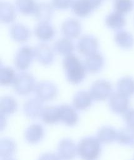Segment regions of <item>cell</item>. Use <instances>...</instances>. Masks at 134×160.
I'll use <instances>...</instances> for the list:
<instances>
[{"label":"cell","instance_id":"obj_9","mask_svg":"<svg viewBox=\"0 0 134 160\" xmlns=\"http://www.w3.org/2000/svg\"><path fill=\"white\" fill-rule=\"evenodd\" d=\"M127 97L119 92L111 94L109 99V106L111 111L116 114L125 113L129 105Z\"/></svg>","mask_w":134,"mask_h":160},{"label":"cell","instance_id":"obj_34","mask_svg":"<svg viewBox=\"0 0 134 160\" xmlns=\"http://www.w3.org/2000/svg\"><path fill=\"white\" fill-rule=\"evenodd\" d=\"M52 6L56 9L64 10L70 8L73 3V0H52Z\"/></svg>","mask_w":134,"mask_h":160},{"label":"cell","instance_id":"obj_31","mask_svg":"<svg viewBox=\"0 0 134 160\" xmlns=\"http://www.w3.org/2000/svg\"><path fill=\"white\" fill-rule=\"evenodd\" d=\"M16 75L11 67L3 66L0 68V84L2 86H9L13 84Z\"/></svg>","mask_w":134,"mask_h":160},{"label":"cell","instance_id":"obj_23","mask_svg":"<svg viewBox=\"0 0 134 160\" xmlns=\"http://www.w3.org/2000/svg\"><path fill=\"white\" fill-rule=\"evenodd\" d=\"M18 104L14 98L9 96H3L0 99V112L3 115H10L16 112Z\"/></svg>","mask_w":134,"mask_h":160},{"label":"cell","instance_id":"obj_28","mask_svg":"<svg viewBox=\"0 0 134 160\" xmlns=\"http://www.w3.org/2000/svg\"><path fill=\"white\" fill-rule=\"evenodd\" d=\"M54 49L58 54L66 56L72 53L74 51V46L70 39L61 38L55 42Z\"/></svg>","mask_w":134,"mask_h":160},{"label":"cell","instance_id":"obj_18","mask_svg":"<svg viewBox=\"0 0 134 160\" xmlns=\"http://www.w3.org/2000/svg\"><path fill=\"white\" fill-rule=\"evenodd\" d=\"M33 14L39 22H48L53 14V6L47 2H40L36 4Z\"/></svg>","mask_w":134,"mask_h":160},{"label":"cell","instance_id":"obj_21","mask_svg":"<svg viewBox=\"0 0 134 160\" xmlns=\"http://www.w3.org/2000/svg\"><path fill=\"white\" fill-rule=\"evenodd\" d=\"M116 44L122 49H128L134 45V38L131 33L125 30H119L115 34Z\"/></svg>","mask_w":134,"mask_h":160},{"label":"cell","instance_id":"obj_8","mask_svg":"<svg viewBox=\"0 0 134 160\" xmlns=\"http://www.w3.org/2000/svg\"><path fill=\"white\" fill-rule=\"evenodd\" d=\"M98 48V39L92 35L83 36L78 41V52L84 56H89L96 52Z\"/></svg>","mask_w":134,"mask_h":160},{"label":"cell","instance_id":"obj_5","mask_svg":"<svg viewBox=\"0 0 134 160\" xmlns=\"http://www.w3.org/2000/svg\"><path fill=\"white\" fill-rule=\"evenodd\" d=\"M112 92L111 84L106 80L99 79L95 81L90 88V93L95 101H104L110 98Z\"/></svg>","mask_w":134,"mask_h":160},{"label":"cell","instance_id":"obj_10","mask_svg":"<svg viewBox=\"0 0 134 160\" xmlns=\"http://www.w3.org/2000/svg\"><path fill=\"white\" fill-rule=\"evenodd\" d=\"M34 57L43 66H49L54 61V53L52 49L47 44H38L34 49Z\"/></svg>","mask_w":134,"mask_h":160},{"label":"cell","instance_id":"obj_4","mask_svg":"<svg viewBox=\"0 0 134 160\" xmlns=\"http://www.w3.org/2000/svg\"><path fill=\"white\" fill-rule=\"evenodd\" d=\"M36 98L42 101L54 99L58 94L56 86L49 81H42L36 84L34 88Z\"/></svg>","mask_w":134,"mask_h":160},{"label":"cell","instance_id":"obj_33","mask_svg":"<svg viewBox=\"0 0 134 160\" xmlns=\"http://www.w3.org/2000/svg\"><path fill=\"white\" fill-rule=\"evenodd\" d=\"M133 6L132 0H115L114 9L115 11L122 14H126L131 11Z\"/></svg>","mask_w":134,"mask_h":160},{"label":"cell","instance_id":"obj_35","mask_svg":"<svg viewBox=\"0 0 134 160\" xmlns=\"http://www.w3.org/2000/svg\"><path fill=\"white\" fill-rule=\"evenodd\" d=\"M124 119L128 126L134 128V109L128 110L125 113Z\"/></svg>","mask_w":134,"mask_h":160},{"label":"cell","instance_id":"obj_26","mask_svg":"<svg viewBox=\"0 0 134 160\" xmlns=\"http://www.w3.org/2000/svg\"><path fill=\"white\" fill-rule=\"evenodd\" d=\"M71 7L74 14L80 18L86 17L93 10L85 0H75Z\"/></svg>","mask_w":134,"mask_h":160},{"label":"cell","instance_id":"obj_38","mask_svg":"<svg viewBox=\"0 0 134 160\" xmlns=\"http://www.w3.org/2000/svg\"><path fill=\"white\" fill-rule=\"evenodd\" d=\"M3 160H16L12 158H6V159H3Z\"/></svg>","mask_w":134,"mask_h":160},{"label":"cell","instance_id":"obj_1","mask_svg":"<svg viewBox=\"0 0 134 160\" xmlns=\"http://www.w3.org/2000/svg\"><path fill=\"white\" fill-rule=\"evenodd\" d=\"M63 66L68 81L73 84L82 82L86 76V68L74 54L66 56L63 61Z\"/></svg>","mask_w":134,"mask_h":160},{"label":"cell","instance_id":"obj_32","mask_svg":"<svg viewBox=\"0 0 134 160\" xmlns=\"http://www.w3.org/2000/svg\"><path fill=\"white\" fill-rule=\"evenodd\" d=\"M16 6L21 14L29 15L34 13L36 4L34 0H16Z\"/></svg>","mask_w":134,"mask_h":160},{"label":"cell","instance_id":"obj_11","mask_svg":"<svg viewBox=\"0 0 134 160\" xmlns=\"http://www.w3.org/2000/svg\"><path fill=\"white\" fill-rule=\"evenodd\" d=\"M42 102L37 98L26 101L23 106V111L26 116L30 119H37L41 116L43 109Z\"/></svg>","mask_w":134,"mask_h":160},{"label":"cell","instance_id":"obj_20","mask_svg":"<svg viewBox=\"0 0 134 160\" xmlns=\"http://www.w3.org/2000/svg\"><path fill=\"white\" fill-rule=\"evenodd\" d=\"M10 34L14 41L18 42H23L29 38L30 31L24 25L21 23H16L11 26Z\"/></svg>","mask_w":134,"mask_h":160},{"label":"cell","instance_id":"obj_24","mask_svg":"<svg viewBox=\"0 0 134 160\" xmlns=\"http://www.w3.org/2000/svg\"><path fill=\"white\" fill-rule=\"evenodd\" d=\"M16 18L15 9L14 6L7 2H1L0 4V19L4 23H10Z\"/></svg>","mask_w":134,"mask_h":160},{"label":"cell","instance_id":"obj_22","mask_svg":"<svg viewBox=\"0 0 134 160\" xmlns=\"http://www.w3.org/2000/svg\"><path fill=\"white\" fill-rule=\"evenodd\" d=\"M106 25L113 30H120L126 24V20L123 14L115 11L112 12L105 18Z\"/></svg>","mask_w":134,"mask_h":160},{"label":"cell","instance_id":"obj_16","mask_svg":"<svg viewBox=\"0 0 134 160\" xmlns=\"http://www.w3.org/2000/svg\"><path fill=\"white\" fill-rule=\"evenodd\" d=\"M92 99L90 92L83 90L79 91L73 97V106L77 110H85L91 105Z\"/></svg>","mask_w":134,"mask_h":160},{"label":"cell","instance_id":"obj_19","mask_svg":"<svg viewBox=\"0 0 134 160\" xmlns=\"http://www.w3.org/2000/svg\"><path fill=\"white\" fill-rule=\"evenodd\" d=\"M41 120L46 124H53L60 121V110L57 106H46L43 108L41 114Z\"/></svg>","mask_w":134,"mask_h":160},{"label":"cell","instance_id":"obj_30","mask_svg":"<svg viewBox=\"0 0 134 160\" xmlns=\"http://www.w3.org/2000/svg\"><path fill=\"white\" fill-rule=\"evenodd\" d=\"M118 92L129 96L134 93V79L128 76L121 78L117 84Z\"/></svg>","mask_w":134,"mask_h":160},{"label":"cell","instance_id":"obj_37","mask_svg":"<svg viewBox=\"0 0 134 160\" xmlns=\"http://www.w3.org/2000/svg\"><path fill=\"white\" fill-rule=\"evenodd\" d=\"M93 8V9H95L98 8L102 3L103 0H85Z\"/></svg>","mask_w":134,"mask_h":160},{"label":"cell","instance_id":"obj_15","mask_svg":"<svg viewBox=\"0 0 134 160\" xmlns=\"http://www.w3.org/2000/svg\"><path fill=\"white\" fill-rule=\"evenodd\" d=\"M44 134V129L41 124H33L26 129L24 138L29 144H37L43 138Z\"/></svg>","mask_w":134,"mask_h":160},{"label":"cell","instance_id":"obj_27","mask_svg":"<svg viewBox=\"0 0 134 160\" xmlns=\"http://www.w3.org/2000/svg\"><path fill=\"white\" fill-rule=\"evenodd\" d=\"M16 149L15 142L9 138H3L0 141V156L2 159L11 158Z\"/></svg>","mask_w":134,"mask_h":160},{"label":"cell","instance_id":"obj_7","mask_svg":"<svg viewBox=\"0 0 134 160\" xmlns=\"http://www.w3.org/2000/svg\"><path fill=\"white\" fill-rule=\"evenodd\" d=\"M77 153V146L70 138L61 139L57 148V155L60 160H72Z\"/></svg>","mask_w":134,"mask_h":160},{"label":"cell","instance_id":"obj_25","mask_svg":"<svg viewBox=\"0 0 134 160\" xmlns=\"http://www.w3.org/2000/svg\"><path fill=\"white\" fill-rule=\"evenodd\" d=\"M117 131L110 126L102 127L97 132V138L102 143L112 142L117 139Z\"/></svg>","mask_w":134,"mask_h":160},{"label":"cell","instance_id":"obj_17","mask_svg":"<svg viewBox=\"0 0 134 160\" xmlns=\"http://www.w3.org/2000/svg\"><path fill=\"white\" fill-rule=\"evenodd\" d=\"M55 34L53 26L48 22H39L34 28V34L39 40L46 41L51 39Z\"/></svg>","mask_w":134,"mask_h":160},{"label":"cell","instance_id":"obj_36","mask_svg":"<svg viewBox=\"0 0 134 160\" xmlns=\"http://www.w3.org/2000/svg\"><path fill=\"white\" fill-rule=\"evenodd\" d=\"M38 160H60L57 154L52 152H46L41 154Z\"/></svg>","mask_w":134,"mask_h":160},{"label":"cell","instance_id":"obj_6","mask_svg":"<svg viewBox=\"0 0 134 160\" xmlns=\"http://www.w3.org/2000/svg\"><path fill=\"white\" fill-rule=\"evenodd\" d=\"M34 56V49L29 46H23L17 52L14 58V65L19 71L27 69L31 65Z\"/></svg>","mask_w":134,"mask_h":160},{"label":"cell","instance_id":"obj_29","mask_svg":"<svg viewBox=\"0 0 134 160\" xmlns=\"http://www.w3.org/2000/svg\"><path fill=\"white\" fill-rule=\"evenodd\" d=\"M118 141L125 146H134V128L127 126L118 132Z\"/></svg>","mask_w":134,"mask_h":160},{"label":"cell","instance_id":"obj_3","mask_svg":"<svg viewBox=\"0 0 134 160\" xmlns=\"http://www.w3.org/2000/svg\"><path fill=\"white\" fill-rule=\"evenodd\" d=\"M36 86L35 79L29 73L23 72L16 75L13 82V88L16 94L26 96L34 90Z\"/></svg>","mask_w":134,"mask_h":160},{"label":"cell","instance_id":"obj_12","mask_svg":"<svg viewBox=\"0 0 134 160\" xmlns=\"http://www.w3.org/2000/svg\"><path fill=\"white\" fill-rule=\"evenodd\" d=\"M61 32L66 38H76L81 32V24L75 19L69 18L62 24Z\"/></svg>","mask_w":134,"mask_h":160},{"label":"cell","instance_id":"obj_14","mask_svg":"<svg viewBox=\"0 0 134 160\" xmlns=\"http://www.w3.org/2000/svg\"><path fill=\"white\" fill-rule=\"evenodd\" d=\"M104 66V58L99 52H95L86 57L85 61V66L86 71L91 73L100 72Z\"/></svg>","mask_w":134,"mask_h":160},{"label":"cell","instance_id":"obj_13","mask_svg":"<svg viewBox=\"0 0 134 160\" xmlns=\"http://www.w3.org/2000/svg\"><path fill=\"white\" fill-rule=\"evenodd\" d=\"M60 121L68 126H74L78 121V115L75 108L70 105L63 104L59 106Z\"/></svg>","mask_w":134,"mask_h":160},{"label":"cell","instance_id":"obj_2","mask_svg":"<svg viewBox=\"0 0 134 160\" xmlns=\"http://www.w3.org/2000/svg\"><path fill=\"white\" fill-rule=\"evenodd\" d=\"M97 138L86 137L77 145V153L83 160H95L101 152V144Z\"/></svg>","mask_w":134,"mask_h":160}]
</instances>
